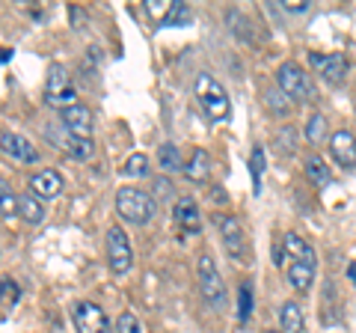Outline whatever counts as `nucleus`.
Listing matches in <instances>:
<instances>
[{"mask_svg":"<svg viewBox=\"0 0 356 333\" xmlns=\"http://www.w3.org/2000/svg\"><path fill=\"white\" fill-rule=\"evenodd\" d=\"M264 166H267V158H264V149L255 146L252 155H250V173H252V187L255 194L261 191V176H264Z\"/></svg>","mask_w":356,"mask_h":333,"instance_id":"5701e85b","label":"nucleus"},{"mask_svg":"<svg viewBox=\"0 0 356 333\" xmlns=\"http://www.w3.org/2000/svg\"><path fill=\"white\" fill-rule=\"evenodd\" d=\"M116 333H146V327H143V321L137 313H122L119 321H116Z\"/></svg>","mask_w":356,"mask_h":333,"instance_id":"bb28decb","label":"nucleus"},{"mask_svg":"<svg viewBox=\"0 0 356 333\" xmlns=\"http://www.w3.org/2000/svg\"><path fill=\"white\" fill-rule=\"evenodd\" d=\"M193 90H196L199 104H202L205 116L211 122H229V116H232V98H229L226 86H222L217 77H211V75L202 72V75L196 77Z\"/></svg>","mask_w":356,"mask_h":333,"instance_id":"f257e3e1","label":"nucleus"},{"mask_svg":"<svg viewBox=\"0 0 356 333\" xmlns=\"http://www.w3.org/2000/svg\"><path fill=\"white\" fill-rule=\"evenodd\" d=\"M116 212L122 220L134 226H146L154 217V199L140 187H119L116 191Z\"/></svg>","mask_w":356,"mask_h":333,"instance_id":"f03ea898","label":"nucleus"},{"mask_svg":"<svg viewBox=\"0 0 356 333\" xmlns=\"http://www.w3.org/2000/svg\"><path fill=\"white\" fill-rule=\"evenodd\" d=\"M0 215H18V194L3 179H0Z\"/></svg>","mask_w":356,"mask_h":333,"instance_id":"b1692460","label":"nucleus"},{"mask_svg":"<svg viewBox=\"0 0 356 333\" xmlns=\"http://www.w3.org/2000/svg\"><path fill=\"white\" fill-rule=\"evenodd\" d=\"M30 187H33V196H39V199H54V196L63 194V176L48 166V170H39V173L30 176Z\"/></svg>","mask_w":356,"mask_h":333,"instance_id":"4468645a","label":"nucleus"},{"mask_svg":"<svg viewBox=\"0 0 356 333\" xmlns=\"http://www.w3.org/2000/svg\"><path fill=\"white\" fill-rule=\"evenodd\" d=\"M0 146H3V152L9 155V158H15L21 164H36L39 161V149L33 146V143L24 137V134H3L0 137Z\"/></svg>","mask_w":356,"mask_h":333,"instance_id":"ddd939ff","label":"nucleus"},{"mask_svg":"<svg viewBox=\"0 0 356 333\" xmlns=\"http://www.w3.org/2000/svg\"><path fill=\"white\" fill-rule=\"evenodd\" d=\"M276 84H280V90L291 98V102H309L312 98V77L303 72V65L297 63H282L280 72H276Z\"/></svg>","mask_w":356,"mask_h":333,"instance_id":"20e7f679","label":"nucleus"},{"mask_svg":"<svg viewBox=\"0 0 356 333\" xmlns=\"http://www.w3.org/2000/svg\"><path fill=\"white\" fill-rule=\"evenodd\" d=\"M60 122H63V128L69 131L72 137H83V140L92 137V110H89L86 104L65 107L60 114Z\"/></svg>","mask_w":356,"mask_h":333,"instance_id":"9d476101","label":"nucleus"},{"mask_svg":"<svg viewBox=\"0 0 356 333\" xmlns=\"http://www.w3.org/2000/svg\"><path fill=\"white\" fill-rule=\"evenodd\" d=\"M107 265L116 277L128 274L131 265H134V250H131V241L125 235L122 226H110L107 229Z\"/></svg>","mask_w":356,"mask_h":333,"instance_id":"423d86ee","label":"nucleus"},{"mask_svg":"<svg viewBox=\"0 0 356 333\" xmlns=\"http://www.w3.org/2000/svg\"><path fill=\"white\" fill-rule=\"evenodd\" d=\"M267 333H282V330H267Z\"/></svg>","mask_w":356,"mask_h":333,"instance_id":"2f4dec72","label":"nucleus"},{"mask_svg":"<svg viewBox=\"0 0 356 333\" xmlns=\"http://www.w3.org/2000/svg\"><path fill=\"white\" fill-rule=\"evenodd\" d=\"M217 226H220V235H222V247H226L229 256L235 259H247V235H243V226L238 217H217Z\"/></svg>","mask_w":356,"mask_h":333,"instance_id":"1a4fd4ad","label":"nucleus"},{"mask_svg":"<svg viewBox=\"0 0 356 333\" xmlns=\"http://www.w3.org/2000/svg\"><path fill=\"white\" fill-rule=\"evenodd\" d=\"M267 107H270L276 116H285L288 110L294 107V102H291V98H288V95L280 90V86H276V90H267Z\"/></svg>","mask_w":356,"mask_h":333,"instance_id":"393cba45","label":"nucleus"},{"mask_svg":"<svg viewBox=\"0 0 356 333\" xmlns=\"http://www.w3.org/2000/svg\"><path fill=\"white\" fill-rule=\"evenodd\" d=\"M18 215L27 220V224L33 226H39L42 220H44V203L39 196H33V194H21L18 196Z\"/></svg>","mask_w":356,"mask_h":333,"instance_id":"f3484780","label":"nucleus"},{"mask_svg":"<svg viewBox=\"0 0 356 333\" xmlns=\"http://www.w3.org/2000/svg\"><path fill=\"white\" fill-rule=\"evenodd\" d=\"M208 173H211V158H208V152H205V149H196V152L191 155V161L184 164V176H187L191 182H205Z\"/></svg>","mask_w":356,"mask_h":333,"instance_id":"a211bd4d","label":"nucleus"},{"mask_svg":"<svg viewBox=\"0 0 356 333\" xmlns=\"http://www.w3.org/2000/svg\"><path fill=\"white\" fill-rule=\"evenodd\" d=\"M315 265H318V256H315V250H312V247H306L297 259H288L285 262L288 283H291L297 292H309L312 283H315V271H318Z\"/></svg>","mask_w":356,"mask_h":333,"instance_id":"0eeeda50","label":"nucleus"},{"mask_svg":"<svg viewBox=\"0 0 356 333\" xmlns=\"http://www.w3.org/2000/svg\"><path fill=\"white\" fill-rule=\"evenodd\" d=\"M172 0H149V13L152 15H161V13H170Z\"/></svg>","mask_w":356,"mask_h":333,"instance_id":"c756f323","label":"nucleus"},{"mask_svg":"<svg viewBox=\"0 0 356 333\" xmlns=\"http://www.w3.org/2000/svg\"><path fill=\"white\" fill-rule=\"evenodd\" d=\"M312 65L321 72L327 84H341L348 75V60L344 54H312Z\"/></svg>","mask_w":356,"mask_h":333,"instance_id":"9b49d317","label":"nucleus"},{"mask_svg":"<svg viewBox=\"0 0 356 333\" xmlns=\"http://www.w3.org/2000/svg\"><path fill=\"white\" fill-rule=\"evenodd\" d=\"M196 277H199V292H202V297L211 304V307H220L222 297H226V283H222V277L217 271L214 259L208 256V253H202L196 262Z\"/></svg>","mask_w":356,"mask_h":333,"instance_id":"39448f33","label":"nucleus"},{"mask_svg":"<svg viewBox=\"0 0 356 333\" xmlns=\"http://www.w3.org/2000/svg\"><path fill=\"white\" fill-rule=\"evenodd\" d=\"M0 301L3 304L18 301V283L13 280V277H0Z\"/></svg>","mask_w":356,"mask_h":333,"instance_id":"c85d7f7f","label":"nucleus"},{"mask_svg":"<svg viewBox=\"0 0 356 333\" xmlns=\"http://www.w3.org/2000/svg\"><path fill=\"white\" fill-rule=\"evenodd\" d=\"M72 318L77 333H110V318L95 301H77Z\"/></svg>","mask_w":356,"mask_h":333,"instance_id":"6e6552de","label":"nucleus"},{"mask_svg":"<svg viewBox=\"0 0 356 333\" xmlns=\"http://www.w3.org/2000/svg\"><path fill=\"white\" fill-rule=\"evenodd\" d=\"M74 98H77V90L72 86V75L65 72V65H51L48 81H44V102L63 114L65 107L77 104Z\"/></svg>","mask_w":356,"mask_h":333,"instance_id":"7ed1b4c3","label":"nucleus"},{"mask_svg":"<svg viewBox=\"0 0 356 333\" xmlns=\"http://www.w3.org/2000/svg\"><path fill=\"white\" fill-rule=\"evenodd\" d=\"M324 137H327V119H324V114H312L309 122H306V140L318 146V143H324Z\"/></svg>","mask_w":356,"mask_h":333,"instance_id":"412c9836","label":"nucleus"},{"mask_svg":"<svg viewBox=\"0 0 356 333\" xmlns=\"http://www.w3.org/2000/svg\"><path fill=\"white\" fill-rule=\"evenodd\" d=\"M306 176H309V182L315 185V187H327L332 182V173H330V166L324 158H318V155H312V158H306Z\"/></svg>","mask_w":356,"mask_h":333,"instance_id":"6ab92c4d","label":"nucleus"},{"mask_svg":"<svg viewBox=\"0 0 356 333\" xmlns=\"http://www.w3.org/2000/svg\"><path fill=\"white\" fill-rule=\"evenodd\" d=\"M280 330L282 333H303V307L297 301H285L280 309Z\"/></svg>","mask_w":356,"mask_h":333,"instance_id":"dca6fc26","label":"nucleus"},{"mask_svg":"<svg viewBox=\"0 0 356 333\" xmlns=\"http://www.w3.org/2000/svg\"><path fill=\"white\" fill-rule=\"evenodd\" d=\"M125 176H134V179H140V176H146L149 173V155H143V152H134L131 158L125 161V170H122Z\"/></svg>","mask_w":356,"mask_h":333,"instance_id":"a878e982","label":"nucleus"},{"mask_svg":"<svg viewBox=\"0 0 356 333\" xmlns=\"http://www.w3.org/2000/svg\"><path fill=\"white\" fill-rule=\"evenodd\" d=\"M282 6L288 9V13H306L309 0H282Z\"/></svg>","mask_w":356,"mask_h":333,"instance_id":"7c9ffc66","label":"nucleus"},{"mask_svg":"<svg viewBox=\"0 0 356 333\" xmlns=\"http://www.w3.org/2000/svg\"><path fill=\"white\" fill-rule=\"evenodd\" d=\"M65 152L72 155V158H77V161H89L95 155V143H92V137L89 140H83V137H72L69 140V146H65Z\"/></svg>","mask_w":356,"mask_h":333,"instance_id":"4be33fe9","label":"nucleus"},{"mask_svg":"<svg viewBox=\"0 0 356 333\" xmlns=\"http://www.w3.org/2000/svg\"><path fill=\"white\" fill-rule=\"evenodd\" d=\"M250 316H252V286L243 283V286L238 288V318L247 321Z\"/></svg>","mask_w":356,"mask_h":333,"instance_id":"cd10ccee","label":"nucleus"},{"mask_svg":"<svg viewBox=\"0 0 356 333\" xmlns=\"http://www.w3.org/2000/svg\"><path fill=\"white\" fill-rule=\"evenodd\" d=\"M330 152H332V158H336V164L344 166V170L356 166V137H353V131H348V128L336 131V134L330 137Z\"/></svg>","mask_w":356,"mask_h":333,"instance_id":"f8f14e48","label":"nucleus"},{"mask_svg":"<svg viewBox=\"0 0 356 333\" xmlns=\"http://www.w3.org/2000/svg\"><path fill=\"white\" fill-rule=\"evenodd\" d=\"M172 217H175V224L181 226V229H187V232H196L199 226H202V215H199V206H196V199H191V196H181L175 203V208H172Z\"/></svg>","mask_w":356,"mask_h":333,"instance_id":"2eb2a0df","label":"nucleus"},{"mask_svg":"<svg viewBox=\"0 0 356 333\" xmlns=\"http://www.w3.org/2000/svg\"><path fill=\"white\" fill-rule=\"evenodd\" d=\"M158 164H161V170H166V173H178V170H184L181 152H178L175 143H163V146L158 149Z\"/></svg>","mask_w":356,"mask_h":333,"instance_id":"aec40b11","label":"nucleus"}]
</instances>
